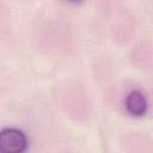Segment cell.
<instances>
[{"instance_id":"cell-1","label":"cell","mask_w":153,"mask_h":153,"mask_svg":"<svg viewBox=\"0 0 153 153\" xmlns=\"http://www.w3.org/2000/svg\"><path fill=\"white\" fill-rule=\"evenodd\" d=\"M0 149L5 153H22L27 149L26 135L17 128H6L0 133Z\"/></svg>"},{"instance_id":"cell-2","label":"cell","mask_w":153,"mask_h":153,"mask_svg":"<svg viewBox=\"0 0 153 153\" xmlns=\"http://www.w3.org/2000/svg\"><path fill=\"white\" fill-rule=\"evenodd\" d=\"M147 99L140 91H131L126 98V109L133 116H142L147 111Z\"/></svg>"},{"instance_id":"cell-3","label":"cell","mask_w":153,"mask_h":153,"mask_svg":"<svg viewBox=\"0 0 153 153\" xmlns=\"http://www.w3.org/2000/svg\"><path fill=\"white\" fill-rule=\"evenodd\" d=\"M72 1H78V0H72Z\"/></svg>"}]
</instances>
